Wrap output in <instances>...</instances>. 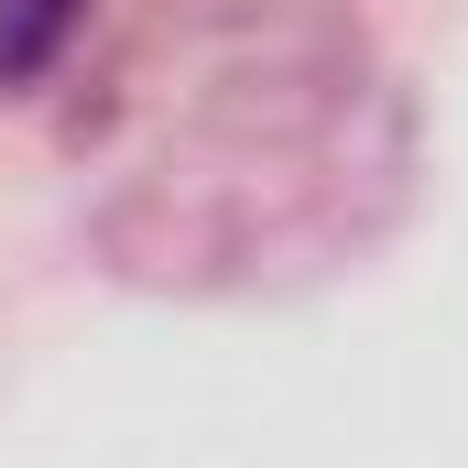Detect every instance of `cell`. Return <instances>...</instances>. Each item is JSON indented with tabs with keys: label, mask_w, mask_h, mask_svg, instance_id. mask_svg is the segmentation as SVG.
Here are the masks:
<instances>
[{
	"label": "cell",
	"mask_w": 468,
	"mask_h": 468,
	"mask_svg": "<svg viewBox=\"0 0 468 468\" xmlns=\"http://www.w3.org/2000/svg\"><path fill=\"white\" fill-rule=\"evenodd\" d=\"M99 0H0V99H44L99 44Z\"/></svg>",
	"instance_id": "cell-2"
},
{
	"label": "cell",
	"mask_w": 468,
	"mask_h": 468,
	"mask_svg": "<svg viewBox=\"0 0 468 468\" xmlns=\"http://www.w3.org/2000/svg\"><path fill=\"white\" fill-rule=\"evenodd\" d=\"M66 164L120 283L250 305L403 229L425 120L349 0H131L66 77Z\"/></svg>",
	"instance_id": "cell-1"
}]
</instances>
